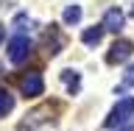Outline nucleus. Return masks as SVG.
<instances>
[{
  "label": "nucleus",
  "instance_id": "nucleus-3",
  "mask_svg": "<svg viewBox=\"0 0 134 131\" xmlns=\"http://www.w3.org/2000/svg\"><path fill=\"white\" fill-rule=\"evenodd\" d=\"M20 89H23L25 98H39L42 92H45V81H42V75L36 70H31V73H25L20 78Z\"/></svg>",
  "mask_w": 134,
  "mask_h": 131
},
{
  "label": "nucleus",
  "instance_id": "nucleus-12",
  "mask_svg": "<svg viewBox=\"0 0 134 131\" xmlns=\"http://www.w3.org/2000/svg\"><path fill=\"white\" fill-rule=\"evenodd\" d=\"M6 39V28H3V25H0V42Z\"/></svg>",
  "mask_w": 134,
  "mask_h": 131
},
{
  "label": "nucleus",
  "instance_id": "nucleus-9",
  "mask_svg": "<svg viewBox=\"0 0 134 131\" xmlns=\"http://www.w3.org/2000/svg\"><path fill=\"white\" fill-rule=\"evenodd\" d=\"M78 20H81V6H75V3H73V6H67L64 8V22L67 25H75Z\"/></svg>",
  "mask_w": 134,
  "mask_h": 131
},
{
  "label": "nucleus",
  "instance_id": "nucleus-11",
  "mask_svg": "<svg viewBox=\"0 0 134 131\" xmlns=\"http://www.w3.org/2000/svg\"><path fill=\"white\" fill-rule=\"evenodd\" d=\"M117 131H134V126H131V120H129V123H123V126H115Z\"/></svg>",
  "mask_w": 134,
  "mask_h": 131
},
{
  "label": "nucleus",
  "instance_id": "nucleus-2",
  "mask_svg": "<svg viewBox=\"0 0 134 131\" xmlns=\"http://www.w3.org/2000/svg\"><path fill=\"white\" fill-rule=\"evenodd\" d=\"M31 48H34V42L28 39L25 33L11 36V42H8V61H11V64H23L25 59L31 56Z\"/></svg>",
  "mask_w": 134,
  "mask_h": 131
},
{
  "label": "nucleus",
  "instance_id": "nucleus-13",
  "mask_svg": "<svg viewBox=\"0 0 134 131\" xmlns=\"http://www.w3.org/2000/svg\"><path fill=\"white\" fill-rule=\"evenodd\" d=\"M131 17H134V8H131Z\"/></svg>",
  "mask_w": 134,
  "mask_h": 131
},
{
  "label": "nucleus",
  "instance_id": "nucleus-5",
  "mask_svg": "<svg viewBox=\"0 0 134 131\" xmlns=\"http://www.w3.org/2000/svg\"><path fill=\"white\" fill-rule=\"evenodd\" d=\"M123 22H126V14L120 11V8H109L106 14H103V31H112V33H117L120 28H123Z\"/></svg>",
  "mask_w": 134,
  "mask_h": 131
},
{
  "label": "nucleus",
  "instance_id": "nucleus-1",
  "mask_svg": "<svg viewBox=\"0 0 134 131\" xmlns=\"http://www.w3.org/2000/svg\"><path fill=\"white\" fill-rule=\"evenodd\" d=\"M131 117H134V98H123V100H117L115 109L109 112V117H106V128L123 126V123H129Z\"/></svg>",
  "mask_w": 134,
  "mask_h": 131
},
{
  "label": "nucleus",
  "instance_id": "nucleus-4",
  "mask_svg": "<svg viewBox=\"0 0 134 131\" xmlns=\"http://www.w3.org/2000/svg\"><path fill=\"white\" fill-rule=\"evenodd\" d=\"M131 53H134V45L129 39H117L112 48H109V53H106V61L109 64H123L126 59H131Z\"/></svg>",
  "mask_w": 134,
  "mask_h": 131
},
{
  "label": "nucleus",
  "instance_id": "nucleus-7",
  "mask_svg": "<svg viewBox=\"0 0 134 131\" xmlns=\"http://www.w3.org/2000/svg\"><path fill=\"white\" fill-rule=\"evenodd\" d=\"M11 109H14V95L8 89H0V120H3Z\"/></svg>",
  "mask_w": 134,
  "mask_h": 131
},
{
  "label": "nucleus",
  "instance_id": "nucleus-10",
  "mask_svg": "<svg viewBox=\"0 0 134 131\" xmlns=\"http://www.w3.org/2000/svg\"><path fill=\"white\" fill-rule=\"evenodd\" d=\"M123 87H134V64L126 70V75H123Z\"/></svg>",
  "mask_w": 134,
  "mask_h": 131
},
{
  "label": "nucleus",
  "instance_id": "nucleus-6",
  "mask_svg": "<svg viewBox=\"0 0 134 131\" xmlns=\"http://www.w3.org/2000/svg\"><path fill=\"white\" fill-rule=\"evenodd\" d=\"M100 39H103V25H92V28H87V31L81 33V42L87 48H98Z\"/></svg>",
  "mask_w": 134,
  "mask_h": 131
},
{
  "label": "nucleus",
  "instance_id": "nucleus-8",
  "mask_svg": "<svg viewBox=\"0 0 134 131\" xmlns=\"http://www.w3.org/2000/svg\"><path fill=\"white\" fill-rule=\"evenodd\" d=\"M62 81L67 84V89H70V92H78V87H81V78H78L75 70H62Z\"/></svg>",
  "mask_w": 134,
  "mask_h": 131
}]
</instances>
